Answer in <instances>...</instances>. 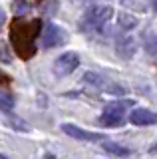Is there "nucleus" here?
<instances>
[{
	"label": "nucleus",
	"mask_w": 157,
	"mask_h": 159,
	"mask_svg": "<svg viewBox=\"0 0 157 159\" xmlns=\"http://www.w3.org/2000/svg\"><path fill=\"white\" fill-rule=\"evenodd\" d=\"M42 22L40 20H16L10 28V40L16 54L24 60L32 58L36 54V38L40 36Z\"/></svg>",
	"instance_id": "1"
},
{
	"label": "nucleus",
	"mask_w": 157,
	"mask_h": 159,
	"mask_svg": "<svg viewBox=\"0 0 157 159\" xmlns=\"http://www.w3.org/2000/svg\"><path fill=\"white\" fill-rule=\"evenodd\" d=\"M131 99L129 102H111L104 107V113L100 116V125L104 127H119L125 123V111H127V106H131Z\"/></svg>",
	"instance_id": "2"
},
{
	"label": "nucleus",
	"mask_w": 157,
	"mask_h": 159,
	"mask_svg": "<svg viewBox=\"0 0 157 159\" xmlns=\"http://www.w3.org/2000/svg\"><path fill=\"white\" fill-rule=\"evenodd\" d=\"M40 36H42L44 48H58V46H64L68 42V32L54 22H48L44 26V32Z\"/></svg>",
	"instance_id": "3"
},
{
	"label": "nucleus",
	"mask_w": 157,
	"mask_h": 159,
	"mask_svg": "<svg viewBox=\"0 0 157 159\" xmlns=\"http://www.w3.org/2000/svg\"><path fill=\"white\" fill-rule=\"evenodd\" d=\"M111 16H114V8L111 6H100V4H96V6H90L86 10L84 22L92 28H101L105 22L111 20Z\"/></svg>",
	"instance_id": "4"
},
{
	"label": "nucleus",
	"mask_w": 157,
	"mask_h": 159,
	"mask_svg": "<svg viewBox=\"0 0 157 159\" xmlns=\"http://www.w3.org/2000/svg\"><path fill=\"white\" fill-rule=\"evenodd\" d=\"M76 68H80V56L76 52H66L62 56H58L56 62H54V74L60 78H66L70 74H74Z\"/></svg>",
	"instance_id": "5"
},
{
	"label": "nucleus",
	"mask_w": 157,
	"mask_h": 159,
	"mask_svg": "<svg viewBox=\"0 0 157 159\" xmlns=\"http://www.w3.org/2000/svg\"><path fill=\"white\" fill-rule=\"evenodd\" d=\"M62 131L66 133V135H70L74 139H82V141H101L104 135L101 133H94V131H87L84 127H78L74 125V123H62Z\"/></svg>",
	"instance_id": "6"
},
{
	"label": "nucleus",
	"mask_w": 157,
	"mask_h": 159,
	"mask_svg": "<svg viewBox=\"0 0 157 159\" xmlns=\"http://www.w3.org/2000/svg\"><path fill=\"white\" fill-rule=\"evenodd\" d=\"M127 117L133 125H155L157 123V113L147 107H135Z\"/></svg>",
	"instance_id": "7"
},
{
	"label": "nucleus",
	"mask_w": 157,
	"mask_h": 159,
	"mask_svg": "<svg viewBox=\"0 0 157 159\" xmlns=\"http://www.w3.org/2000/svg\"><path fill=\"white\" fill-rule=\"evenodd\" d=\"M117 52H119L123 58H131V56H133V52H135L133 38H131V36H123V38L117 40Z\"/></svg>",
	"instance_id": "8"
},
{
	"label": "nucleus",
	"mask_w": 157,
	"mask_h": 159,
	"mask_svg": "<svg viewBox=\"0 0 157 159\" xmlns=\"http://www.w3.org/2000/svg\"><path fill=\"white\" fill-rule=\"evenodd\" d=\"M104 149H105L107 153H111V155H117V157L131 155V149L129 147H123V145H119V143H111V141H105L104 143Z\"/></svg>",
	"instance_id": "9"
},
{
	"label": "nucleus",
	"mask_w": 157,
	"mask_h": 159,
	"mask_svg": "<svg viewBox=\"0 0 157 159\" xmlns=\"http://www.w3.org/2000/svg\"><path fill=\"white\" fill-rule=\"evenodd\" d=\"M82 82L87 84V86H94V88H101V86H104V78H101L100 74H96V72H86L84 78H82Z\"/></svg>",
	"instance_id": "10"
},
{
	"label": "nucleus",
	"mask_w": 157,
	"mask_h": 159,
	"mask_svg": "<svg viewBox=\"0 0 157 159\" xmlns=\"http://www.w3.org/2000/svg\"><path fill=\"white\" fill-rule=\"evenodd\" d=\"M14 96L12 93H8V92H0V109L2 111H12V107H14Z\"/></svg>",
	"instance_id": "11"
},
{
	"label": "nucleus",
	"mask_w": 157,
	"mask_h": 159,
	"mask_svg": "<svg viewBox=\"0 0 157 159\" xmlns=\"http://www.w3.org/2000/svg\"><path fill=\"white\" fill-rule=\"evenodd\" d=\"M119 26L123 28V30H133L137 26V20H135V16H131V14L121 12L119 14Z\"/></svg>",
	"instance_id": "12"
},
{
	"label": "nucleus",
	"mask_w": 157,
	"mask_h": 159,
	"mask_svg": "<svg viewBox=\"0 0 157 159\" xmlns=\"http://www.w3.org/2000/svg\"><path fill=\"white\" fill-rule=\"evenodd\" d=\"M107 92H110V93H123V89L117 88V86H110V88H107Z\"/></svg>",
	"instance_id": "13"
},
{
	"label": "nucleus",
	"mask_w": 157,
	"mask_h": 159,
	"mask_svg": "<svg viewBox=\"0 0 157 159\" xmlns=\"http://www.w3.org/2000/svg\"><path fill=\"white\" fill-rule=\"evenodd\" d=\"M149 52H151V54H157V38L149 44Z\"/></svg>",
	"instance_id": "14"
},
{
	"label": "nucleus",
	"mask_w": 157,
	"mask_h": 159,
	"mask_svg": "<svg viewBox=\"0 0 157 159\" xmlns=\"http://www.w3.org/2000/svg\"><path fill=\"white\" fill-rule=\"evenodd\" d=\"M4 20H6V14H4V10H0V30L4 26Z\"/></svg>",
	"instance_id": "15"
},
{
	"label": "nucleus",
	"mask_w": 157,
	"mask_h": 159,
	"mask_svg": "<svg viewBox=\"0 0 157 159\" xmlns=\"http://www.w3.org/2000/svg\"><path fill=\"white\" fill-rule=\"evenodd\" d=\"M6 80H8V78H6V76H4V74H2V72H0V84H2V82H6Z\"/></svg>",
	"instance_id": "16"
},
{
	"label": "nucleus",
	"mask_w": 157,
	"mask_h": 159,
	"mask_svg": "<svg viewBox=\"0 0 157 159\" xmlns=\"http://www.w3.org/2000/svg\"><path fill=\"white\" fill-rule=\"evenodd\" d=\"M151 4H153V8L157 10V0H151Z\"/></svg>",
	"instance_id": "17"
}]
</instances>
